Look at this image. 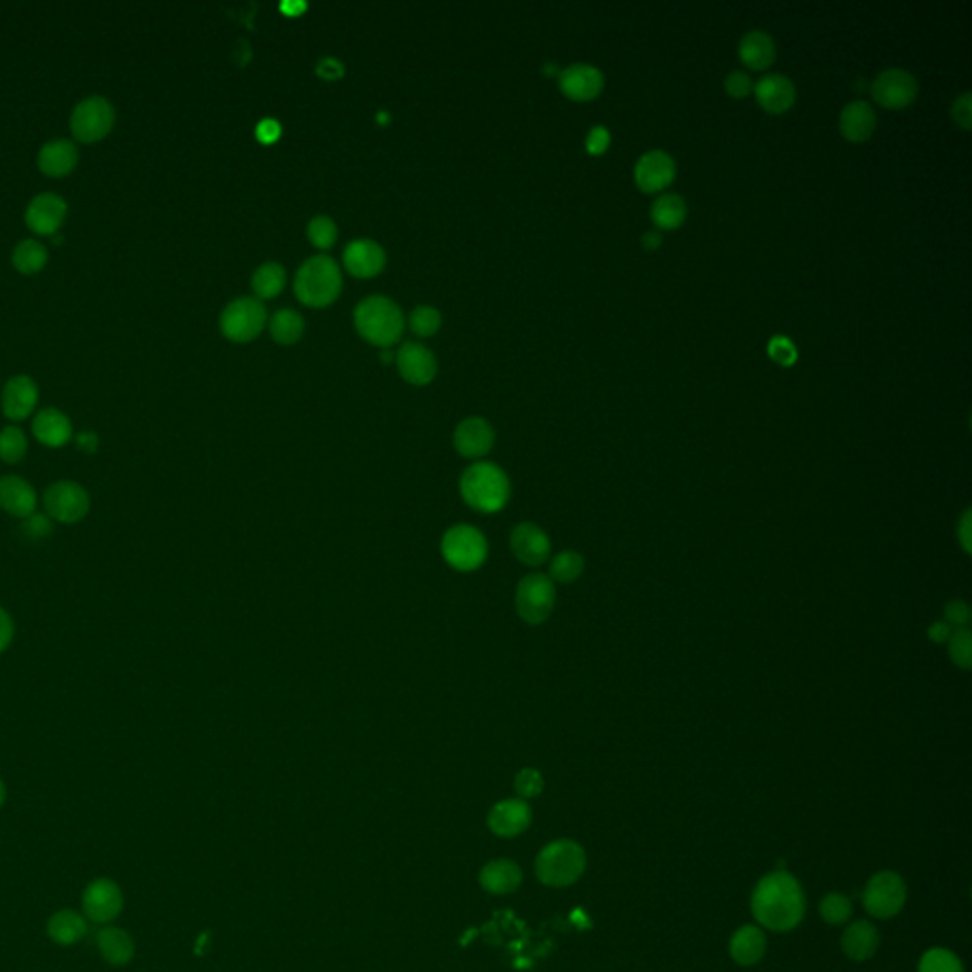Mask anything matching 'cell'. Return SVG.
Instances as JSON below:
<instances>
[{
    "instance_id": "1",
    "label": "cell",
    "mask_w": 972,
    "mask_h": 972,
    "mask_svg": "<svg viewBox=\"0 0 972 972\" xmlns=\"http://www.w3.org/2000/svg\"><path fill=\"white\" fill-rule=\"evenodd\" d=\"M750 910L762 927L775 933H788L804 919V889L800 881L785 870L771 872L754 887Z\"/></svg>"
},
{
    "instance_id": "2",
    "label": "cell",
    "mask_w": 972,
    "mask_h": 972,
    "mask_svg": "<svg viewBox=\"0 0 972 972\" xmlns=\"http://www.w3.org/2000/svg\"><path fill=\"white\" fill-rule=\"evenodd\" d=\"M464 502L479 513H498L509 502L511 485L502 468L492 462L471 464L460 477Z\"/></svg>"
},
{
    "instance_id": "3",
    "label": "cell",
    "mask_w": 972,
    "mask_h": 972,
    "mask_svg": "<svg viewBox=\"0 0 972 972\" xmlns=\"http://www.w3.org/2000/svg\"><path fill=\"white\" fill-rule=\"evenodd\" d=\"M587 857L580 843L557 840L545 845L536 859V876L547 887H568L583 876Z\"/></svg>"
},
{
    "instance_id": "4",
    "label": "cell",
    "mask_w": 972,
    "mask_h": 972,
    "mask_svg": "<svg viewBox=\"0 0 972 972\" xmlns=\"http://www.w3.org/2000/svg\"><path fill=\"white\" fill-rule=\"evenodd\" d=\"M342 289V274L331 257L318 255L300 266L295 293L302 304L321 308L337 299Z\"/></svg>"
},
{
    "instance_id": "5",
    "label": "cell",
    "mask_w": 972,
    "mask_h": 972,
    "mask_svg": "<svg viewBox=\"0 0 972 972\" xmlns=\"http://www.w3.org/2000/svg\"><path fill=\"white\" fill-rule=\"evenodd\" d=\"M359 335L376 346H390L403 333V312L392 299L369 297L356 308Z\"/></svg>"
},
{
    "instance_id": "6",
    "label": "cell",
    "mask_w": 972,
    "mask_h": 972,
    "mask_svg": "<svg viewBox=\"0 0 972 972\" xmlns=\"http://www.w3.org/2000/svg\"><path fill=\"white\" fill-rule=\"evenodd\" d=\"M443 559L458 572H473L483 566L488 555V543L481 530L469 524L449 528L441 542Z\"/></svg>"
},
{
    "instance_id": "7",
    "label": "cell",
    "mask_w": 972,
    "mask_h": 972,
    "mask_svg": "<svg viewBox=\"0 0 972 972\" xmlns=\"http://www.w3.org/2000/svg\"><path fill=\"white\" fill-rule=\"evenodd\" d=\"M555 600H557L555 583L549 576L540 572L524 576L515 591L517 614L528 625H540L543 621H547L553 614Z\"/></svg>"
},
{
    "instance_id": "8",
    "label": "cell",
    "mask_w": 972,
    "mask_h": 972,
    "mask_svg": "<svg viewBox=\"0 0 972 972\" xmlns=\"http://www.w3.org/2000/svg\"><path fill=\"white\" fill-rule=\"evenodd\" d=\"M113 103L101 95L82 99L71 114V133L80 143H97L114 128Z\"/></svg>"
},
{
    "instance_id": "9",
    "label": "cell",
    "mask_w": 972,
    "mask_h": 972,
    "mask_svg": "<svg viewBox=\"0 0 972 972\" xmlns=\"http://www.w3.org/2000/svg\"><path fill=\"white\" fill-rule=\"evenodd\" d=\"M906 897L908 889L904 879L897 872L883 870L868 881L862 895V906L872 917L891 919L900 914L906 904Z\"/></svg>"
},
{
    "instance_id": "10",
    "label": "cell",
    "mask_w": 972,
    "mask_h": 972,
    "mask_svg": "<svg viewBox=\"0 0 972 972\" xmlns=\"http://www.w3.org/2000/svg\"><path fill=\"white\" fill-rule=\"evenodd\" d=\"M266 323V308L259 299L232 300L221 316V331L234 342L253 340Z\"/></svg>"
},
{
    "instance_id": "11",
    "label": "cell",
    "mask_w": 972,
    "mask_h": 972,
    "mask_svg": "<svg viewBox=\"0 0 972 972\" xmlns=\"http://www.w3.org/2000/svg\"><path fill=\"white\" fill-rule=\"evenodd\" d=\"M44 509L59 523H78L90 511V496L78 483L57 481L44 492Z\"/></svg>"
},
{
    "instance_id": "12",
    "label": "cell",
    "mask_w": 972,
    "mask_h": 972,
    "mask_svg": "<svg viewBox=\"0 0 972 972\" xmlns=\"http://www.w3.org/2000/svg\"><path fill=\"white\" fill-rule=\"evenodd\" d=\"M84 916L94 923H111L124 910V895L118 883L109 878H97L88 883L82 895Z\"/></svg>"
},
{
    "instance_id": "13",
    "label": "cell",
    "mask_w": 972,
    "mask_h": 972,
    "mask_svg": "<svg viewBox=\"0 0 972 972\" xmlns=\"http://www.w3.org/2000/svg\"><path fill=\"white\" fill-rule=\"evenodd\" d=\"M919 92L916 76L904 69H887L876 76L872 82V95L881 107L885 109H904L914 99Z\"/></svg>"
},
{
    "instance_id": "14",
    "label": "cell",
    "mask_w": 972,
    "mask_h": 972,
    "mask_svg": "<svg viewBox=\"0 0 972 972\" xmlns=\"http://www.w3.org/2000/svg\"><path fill=\"white\" fill-rule=\"evenodd\" d=\"M676 177V162L665 150H648L635 166L636 187L654 194L669 187Z\"/></svg>"
},
{
    "instance_id": "15",
    "label": "cell",
    "mask_w": 972,
    "mask_h": 972,
    "mask_svg": "<svg viewBox=\"0 0 972 972\" xmlns=\"http://www.w3.org/2000/svg\"><path fill=\"white\" fill-rule=\"evenodd\" d=\"M65 217H67V202L54 192L38 194L29 202L25 211L27 226L35 234L48 236V238L59 232V228L65 223Z\"/></svg>"
},
{
    "instance_id": "16",
    "label": "cell",
    "mask_w": 972,
    "mask_h": 972,
    "mask_svg": "<svg viewBox=\"0 0 972 972\" xmlns=\"http://www.w3.org/2000/svg\"><path fill=\"white\" fill-rule=\"evenodd\" d=\"M509 545L517 561L523 562L524 566L538 568L543 562H547L551 555V542L549 536L543 532L538 524L521 523L517 524L511 532Z\"/></svg>"
},
{
    "instance_id": "17",
    "label": "cell",
    "mask_w": 972,
    "mask_h": 972,
    "mask_svg": "<svg viewBox=\"0 0 972 972\" xmlns=\"http://www.w3.org/2000/svg\"><path fill=\"white\" fill-rule=\"evenodd\" d=\"M532 823V809L521 798L502 800L488 813V828L500 838H515Z\"/></svg>"
},
{
    "instance_id": "18",
    "label": "cell",
    "mask_w": 972,
    "mask_h": 972,
    "mask_svg": "<svg viewBox=\"0 0 972 972\" xmlns=\"http://www.w3.org/2000/svg\"><path fill=\"white\" fill-rule=\"evenodd\" d=\"M2 412L10 420H25L35 411L38 403V388L31 376L18 374L12 376L2 390Z\"/></svg>"
},
{
    "instance_id": "19",
    "label": "cell",
    "mask_w": 972,
    "mask_h": 972,
    "mask_svg": "<svg viewBox=\"0 0 972 972\" xmlns=\"http://www.w3.org/2000/svg\"><path fill=\"white\" fill-rule=\"evenodd\" d=\"M494 430L485 418L471 416L454 431V447L464 458H481L494 447Z\"/></svg>"
},
{
    "instance_id": "20",
    "label": "cell",
    "mask_w": 972,
    "mask_h": 972,
    "mask_svg": "<svg viewBox=\"0 0 972 972\" xmlns=\"http://www.w3.org/2000/svg\"><path fill=\"white\" fill-rule=\"evenodd\" d=\"M559 84L564 95L576 101H589L595 99L604 88V75L602 71L587 65V63H574L566 67L559 75Z\"/></svg>"
},
{
    "instance_id": "21",
    "label": "cell",
    "mask_w": 972,
    "mask_h": 972,
    "mask_svg": "<svg viewBox=\"0 0 972 972\" xmlns=\"http://www.w3.org/2000/svg\"><path fill=\"white\" fill-rule=\"evenodd\" d=\"M397 367L401 376L416 384L424 386L433 380L437 373V361L430 350L418 342H405L397 352Z\"/></svg>"
},
{
    "instance_id": "22",
    "label": "cell",
    "mask_w": 972,
    "mask_h": 972,
    "mask_svg": "<svg viewBox=\"0 0 972 972\" xmlns=\"http://www.w3.org/2000/svg\"><path fill=\"white\" fill-rule=\"evenodd\" d=\"M754 94L767 113H786L796 101V86L788 76L771 73L762 76L754 86Z\"/></svg>"
},
{
    "instance_id": "23",
    "label": "cell",
    "mask_w": 972,
    "mask_h": 972,
    "mask_svg": "<svg viewBox=\"0 0 972 972\" xmlns=\"http://www.w3.org/2000/svg\"><path fill=\"white\" fill-rule=\"evenodd\" d=\"M0 509L19 519L31 517L37 509L35 488L16 475L0 477Z\"/></svg>"
},
{
    "instance_id": "24",
    "label": "cell",
    "mask_w": 972,
    "mask_h": 972,
    "mask_svg": "<svg viewBox=\"0 0 972 972\" xmlns=\"http://www.w3.org/2000/svg\"><path fill=\"white\" fill-rule=\"evenodd\" d=\"M878 126V116L870 103L857 99L843 107L840 114V131L847 141L862 143L872 137Z\"/></svg>"
},
{
    "instance_id": "25",
    "label": "cell",
    "mask_w": 972,
    "mask_h": 972,
    "mask_svg": "<svg viewBox=\"0 0 972 972\" xmlns=\"http://www.w3.org/2000/svg\"><path fill=\"white\" fill-rule=\"evenodd\" d=\"M344 264L357 278H371L384 268L386 255L373 240H354L344 251Z\"/></svg>"
},
{
    "instance_id": "26",
    "label": "cell",
    "mask_w": 972,
    "mask_h": 972,
    "mask_svg": "<svg viewBox=\"0 0 972 972\" xmlns=\"http://www.w3.org/2000/svg\"><path fill=\"white\" fill-rule=\"evenodd\" d=\"M767 940L764 931L756 925L739 927L729 940V955L741 967H752L766 955Z\"/></svg>"
},
{
    "instance_id": "27",
    "label": "cell",
    "mask_w": 972,
    "mask_h": 972,
    "mask_svg": "<svg viewBox=\"0 0 972 972\" xmlns=\"http://www.w3.org/2000/svg\"><path fill=\"white\" fill-rule=\"evenodd\" d=\"M881 936L878 927L870 921H855L851 923L842 935L843 954L853 961H868L879 950Z\"/></svg>"
},
{
    "instance_id": "28",
    "label": "cell",
    "mask_w": 972,
    "mask_h": 972,
    "mask_svg": "<svg viewBox=\"0 0 972 972\" xmlns=\"http://www.w3.org/2000/svg\"><path fill=\"white\" fill-rule=\"evenodd\" d=\"M33 433L44 447L59 449L71 441L73 424L65 412L44 409L33 420Z\"/></svg>"
},
{
    "instance_id": "29",
    "label": "cell",
    "mask_w": 972,
    "mask_h": 972,
    "mask_svg": "<svg viewBox=\"0 0 972 972\" xmlns=\"http://www.w3.org/2000/svg\"><path fill=\"white\" fill-rule=\"evenodd\" d=\"M523 872L517 862L509 859L490 860L479 874V883L486 893L507 895L519 889Z\"/></svg>"
},
{
    "instance_id": "30",
    "label": "cell",
    "mask_w": 972,
    "mask_h": 972,
    "mask_svg": "<svg viewBox=\"0 0 972 972\" xmlns=\"http://www.w3.org/2000/svg\"><path fill=\"white\" fill-rule=\"evenodd\" d=\"M78 164V149L73 141L56 139L46 143L38 152V168L48 177H65Z\"/></svg>"
},
{
    "instance_id": "31",
    "label": "cell",
    "mask_w": 972,
    "mask_h": 972,
    "mask_svg": "<svg viewBox=\"0 0 972 972\" xmlns=\"http://www.w3.org/2000/svg\"><path fill=\"white\" fill-rule=\"evenodd\" d=\"M97 950L101 957L114 967L130 963L135 955V942L128 931L120 927H103L97 933Z\"/></svg>"
},
{
    "instance_id": "32",
    "label": "cell",
    "mask_w": 972,
    "mask_h": 972,
    "mask_svg": "<svg viewBox=\"0 0 972 972\" xmlns=\"http://www.w3.org/2000/svg\"><path fill=\"white\" fill-rule=\"evenodd\" d=\"M46 931L59 946H73L88 935V917L65 908L48 919Z\"/></svg>"
},
{
    "instance_id": "33",
    "label": "cell",
    "mask_w": 972,
    "mask_h": 972,
    "mask_svg": "<svg viewBox=\"0 0 972 972\" xmlns=\"http://www.w3.org/2000/svg\"><path fill=\"white\" fill-rule=\"evenodd\" d=\"M777 56L775 40L767 35L766 31H750L745 37L741 38L739 44V57L752 71H762L767 69Z\"/></svg>"
},
{
    "instance_id": "34",
    "label": "cell",
    "mask_w": 972,
    "mask_h": 972,
    "mask_svg": "<svg viewBox=\"0 0 972 972\" xmlns=\"http://www.w3.org/2000/svg\"><path fill=\"white\" fill-rule=\"evenodd\" d=\"M686 215H688V206L684 198L673 192L659 196L652 206V219L655 225L665 230L678 228L686 221Z\"/></svg>"
},
{
    "instance_id": "35",
    "label": "cell",
    "mask_w": 972,
    "mask_h": 972,
    "mask_svg": "<svg viewBox=\"0 0 972 972\" xmlns=\"http://www.w3.org/2000/svg\"><path fill=\"white\" fill-rule=\"evenodd\" d=\"M48 262V251L37 240H23L12 253V264L23 276H33L40 272Z\"/></svg>"
},
{
    "instance_id": "36",
    "label": "cell",
    "mask_w": 972,
    "mask_h": 972,
    "mask_svg": "<svg viewBox=\"0 0 972 972\" xmlns=\"http://www.w3.org/2000/svg\"><path fill=\"white\" fill-rule=\"evenodd\" d=\"M583 570H585V561H583L581 553L566 549V551H561L559 555L553 557V561L549 564V578L553 580V583L555 581L557 583H574V581L580 580Z\"/></svg>"
},
{
    "instance_id": "37",
    "label": "cell",
    "mask_w": 972,
    "mask_h": 972,
    "mask_svg": "<svg viewBox=\"0 0 972 972\" xmlns=\"http://www.w3.org/2000/svg\"><path fill=\"white\" fill-rule=\"evenodd\" d=\"M285 283V270L278 262H266L253 276V289L259 299H272Z\"/></svg>"
},
{
    "instance_id": "38",
    "label": "cell",
    "mask_w": 972,
    "mask_h": 972,
    "mask_svg": "<svg viewBox=\"0 0 972 972\" xmlns=\"http://www.w3.org/2000/svg\"><path fill=\"white\" fill-rule=\"evenodd\" d=\"M270 333L281 344H293L304 333L302 316L293 310H280L270 321Z\"/></svg>"
},
{
    "instance_id": "39",
    "label": "cell",
    "mask_w": 972,
    "mask_h": 972,
    "mask_svg": "<svg viewBox=\"0 0 972 972\" xmlns=\"http://www.w3.org/2000/svg\"><path fill=\"white\" fill-rule=\"evenodd\" d=\"M819 914L828 925H843L853 916V904L843 893H828L821 900Z\"/></svg>"
},
{
    "instance_id": "40",
    "label": "cell",
    "mask_w": 972,
    "mask_h": 972,
    "mask_svg": "<svg viewBox=\"0 0 972 972\" xmlns=\"http://www.w3.org/2000/svg\"><path fill=\"white\" fill-rule=\"evenodd\" d=\"M27 454V437L25 433L16 428L8 426L0 431V460L6 464H18Z\"/></svg>"
},
{
    "instance_id": "41",
    "label": "cell",
    "mask_w": 972,
    "mask_h": 972,
    "mask_svg": "<svg viewBox=\"0 0 972 972\" xmlns=\"http://www.w3.org/2000/svg\"><path fill=\"white\" fill-rule=\"evenodd\" d=\"M948 654L955 667L969 671L972 667V636L967 627L954 629L948 640Z\"/></svg>"
},
{
    "instance_id": "42",
    "label": "cell",
    "mask_w": 972,
    "mask_h": 972,
    "mask_svg": "<svg viewBox=\"0 0 972 972\" xmlns=\"http://www.w3.org/2000/svg\"><path fill=\"white\" fill-rule=\"evenodd\" d=\"M919 972H963V965L950 950L933 948L921 957Z\"/></svg>"
},
{
    "instance_id": "43",
    "label": "cell",
    "mask_w": 972,
    "mask_h": 972,
    "mask_svg": "<svg viewBox=\"0 0 972 972\" xmlns=\"http://www.w3.org/2000/svg\"><path fill=\"white\" fill-rule=\"evenodd\" d=\"M409 321H411L412 331L416 335L431 337L441 327V314H439V310H435L431 306H418V308L412 310Z\"/></svg>"
},
{
    "instance_id": "44",
    "label": "cell",
    "mask_w": 972,
    "mask_h": 972,
    "mask_svg": "<svg viewBox=\"0 0 972 972\" xmlns=\"http://www.w3.org/2000/svg\"><path fill=\"white\" fill-rule=\"evenodd\" d=\"M767 354L783 367H792L798 361V348L785 335H775L767 342Z\"/></svg>"
},
{
    "instance_id": "45",
    "label": "cell",
    "mask_w": 972,
    "mask_h": 972,
    "mask_svg": "<svg viewBox=\"0 0 972 972\" xmlns=\"http://www.w3.org/2000/svg\"><path fill=\"white\" fill-rule=\"evenodd\" d=\"M515 790L521 796V800L540 796L543 790L542 773L534 767H524L515 777Z\"/></svg>"
},
{
    "instance_id": "46",
    "label": "cell",
    "mask_w": 972,
    "mask_h": 972,
    "mask_svg": "<svg viewBox=\"0 0 972 972\" xmlns=\"http://www.w3.org/2000/svg\"><path fill=\"white\" fill-rule=\"evenodd\" d=\"M308 238L321 249H327L337 240V226L329 217L319 215L308 225Z\"/></svg>"
},
{
    "instance_id": "47",
    "label": "cell",
    "mask_w": 972,
    "mask_h": 972,
    "mask_svg": "<svg viewBox=\"0 0 972 972\" xmlns=\"http://www.w3.org/2000/svg\"><path fill=\"white\" fill-rule=\"evenodd\" d=\"M944 616H946V623L952 629H961V627H965L971 621V608H969V604L965 600H950L946 604V608H944Z\"/></svg>"
},
{
    "instance_id": "48",
    "label": "cell",
    "mask_w": 972,
    "mask_h": 972,
    "mask_svg": "<svg viewBox=\"0 0 972 972\" xmlns=\"http://www.w3.org/2000/svg\"><path fill=\"white\" fill-rule=\"evenodd\" d=\"M724 86H726V92H728V95H731V97H737V99L747 97V95L754 90V84H752L750 76H748L747 73H743V71H733V73H729V75L726 76Z\"/></svg>"
},
{
    "instance_id": "49",
    "label": "cell",
    "mask_w": 972,
    "mask_h": 972,
    "mask_svg": "<svg viewBox=\"0 0 972 972\" xmlns=\"http://www.w3.org/2000/svg\"><path fill=\"white\" fill-rule=\"evenodd\" d=\"M971 105V94H969V92H965V94L961 95V97H957V99H955L954 107H952V116H954L955 122H957L961 128H965V130H969V128H971Z\"/></svg>"
},
{
    "instance_id": "50",
    "label": "cell",
    "mask_w": 972,
    "mask_h": 972,
    "mask_svg": "<svg viewBox=\"0 0 972 972\" xmlns=\"http://www.w3.org/2000/svg\"><path fill=\"white\" fill-rule=\"evenodd\" d=\"M585 147H587L589 154L599 156V154H602L604 150L610 147V131L606 130L604 126L593 128V130L589 131L587 139H585Z\"/></svg>"
},
{
    "instance_id": "51",
    "label": "cell",
    "mask_w": 972,
    "mask_h": 972,
    "mask_svg": "<svg viewBox=\"0 0 972 972\" xmlns=\"http://www.w3.org/2000/svg\"><path fill=\"white\" fill-rule=\"evenodd\" d=\"M957 538H959V543L963 547V551L969 555L972 551V515L971 509H967L959 521V528H957Z\"/></svg>"
},
{
    "instance_id": "52",
    "label": "cell",
    "mask_w": 972,
    "mask_h": 972,
    "mask_svg": "<svg viewBox=\"0 0 972 972\" xmlns=\"http://www.w3.org/2000/svg\"><path fill=\"white\" fill-rule=\"evenodd\" d=\"M280 133L281 126L278 124V120H274V118H264L261 124L257 126V135H259V139L264 141V143L276 141L280 137Z\"/></svg>"
},
{
    "instance_id": "53",
    "label": "cell",
    "mask_w": 972,
    "mask_h": 972,
    "mask_svg": "<svg viewBox=\"0 0 972 972\" xmlns=\"http://www.w3.org/2000/svg\"><path fill=\"white\" fill-rule=\"evenodd\" d=\"M14 638V623L6 610L0 608V652H4Z\"/></svg>"
},
{
    "instance_id": "54",
    "label": "cell",
    "mask_w": 972,
    "mask_h": 972,
    "mask_svg": "<svg viewBox=\"0 0 972 972\" xmlns=\"http://www.w3.org/2000/svg\"><path fill=\"white\" fill-rule=\"evenodd\" d=\"M954 633V629L946 623V621H936L933 623L929 629H927V636L931 638V642L935 644H944L950 640V636Z\"/></svg>"
},
{
    "instance_id": "55",
    "label": "cell",
    "mask_w": 972,
    "mask_h": 972,
    "mask_svg": "<svg viewBox=\"0 0 972 972\" xmlns=\"http://www.w3.org/2000/svg\"><path fill=\"white\" fill-rule=\"evenodd\" d=\"M342 65L338 63L337 59H321L319 63L318 73L325 78H337V76L342 75Z\"/></svg>"
},
{
    "instance_id": "56",
    "label": "cell",
    "mask_w": 972,
    "mask_h": 972,
    "mask_svg": "<svg viewBox=\"0 0 972 972\" xmlns=\"http://www.w3.org/2000/svg\"><path fill=\"white\" fill-rule=\"evenodd\" d=\"M33 517V515H31ZM25 528L31 532V534H37V536H46L50 534L52 526L48 521H44V517H33L29 523H25Z\"/></svg>"
},
{
    "instance_id": "57",
    "label": "cell",
    "mask_w": 972,
    "mask_h": 972,
    "mask_svg": "<svg viewBox=\"0 0 972 972\" xmlns=\"http://www.w3.org/2000/svg\"><path fill=\"white\" fill-rule=\"evenodd\" d=\"M661 242H663V238H661V234H659L657 230H650V232H646V234L642 236V245H644L646 249H650V251L657 249V247L661 245Z\"/></svg>"
},
{
    "instance_id": "58",
    "label": "cell",
    "mask_w": 972,
    "mask_h": 972,
    "mask_svg": "<svg viewBox=\"0 0 972 972\" xmlns=\"http://www.w3.org/2000/svg\"><path fill=\"white\" fill-rule=\"evenodd\" d=\"M76 441H78L80 449L88 450V452H92L97 447V437L94 433H80Z\"/></svg>"
},
{
    "instance_id": "59",
    "label": "cell",
    "mask_w": 972,
    "mask_h": 972,
    "mask_svg": "<svg viewBox=\"0 0 972 972\" xmlns=\"http://www.w3.org/2000/svg\"><path fill=\"white\" fill-rule=\"evenodd\" d=\"M304 8H306V4H304V2H297V4H295V2H285V4H281V10H283L287 16H295V14L302 12Z\"/></svg>"
},
{
    "instance_id": "60",
    "label": "cell",
    "mask_w": 972,
    "mask_h": 972,
    "mask_svg": "<svg viewBox=\"0 0 972 972\" xmlns=\"http://www.w3.org/2000/svg\"><path fill=\"white\" fill-rule=\"evenodd\" d=\"M6 802V786L0 781V807Z\"/></svg>"
},
{
    "instance_id": "61",
    "label": "cell",
    "mask_w": 972,
    "mask_h": 972,
    "mask_svg": "<svg viewBox=\"0 0 972 972\" xmlns=\"http://www.w3.org/2000/svg\"><path fill=\"white\" fill-rule=\"evenodd\" d=\"M50 238H52V243H56V245L63 243V236H59V234H54V236H50Z\"/></svg>"
}]
</instances>
